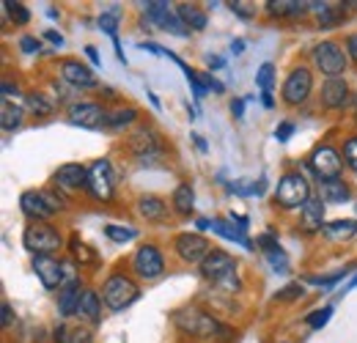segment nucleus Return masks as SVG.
<instances>
[{"instance_id": "obj_8", "label": "nucleus", "mask_w": 357, "mask_h": 343, "mask_svg": "<svg viewBox=\"0 0 357 343\" xmlns=\"http://www.w3.org/2000/svg\"><path fill=\"white\" fill-rule=\"evenodd\" d=\"M113 187H116V181H113L110 162L107 160H96L89 168V187L86 190L96 201H110L113 198Z\"/></svg>"}, {"instance_id": "obj_5", "label": "nucleus", "mask_w": 357, "mask_h": 343, "mask_svg": "<svg viewBox=\"0 0 357 343\" xmlns=\"http://www.w3.org/2000/svg\"><path fill=\"white\" fill-rule=\"evenodd\" d=\"M137 286H135L130 277H124V275H113V277H107L105 280V286H102V300L105 305L110 307V310H124V307H130L135 300H137Z\"/></svg>"}, {"instance_id": "obj_6", "label": "nucleus", "mask_w": 357, "mask_h": 343, "mask_svg": "<svg viewBox=\"0 0 357 343\" xmlns=\"http://www.w3.org/2000/svg\"><path fill=\"white\" fill-rule=\"evenodd\" d=\"M313 61L327 77H341L347 72V52L335 42H321L313 47Z\"/></svg>"}, {"instance_id": "obj_47", "label": "nucleus", "mask_w": 357, "mask_h": 343, "mask_svg": "<svg viewBox=\"0 0 357 343\" xmlns=\"http://www.w3.org/2000/svg\"><path fill=\"white\" fill-rule=\"evenodd\" d=\"M347 49H349V58L357 61V33H352V36L347 39Z\"/></svg>"}, {"instance_id": "obj_36", "label": "nucleus", "mask_w": 357, "mask_h": 343, "mask_svg": "<svg viewBox=\"0 0 357 343\" xmlns=\"http://www.w3.org/2000/svg\"><path fill=\"white\" fill-rule=\"evenodd\" d=\"M264 256H267V261L272 264L275 272H286V269H289V258H286V253H283L280 247H272V250H267Z\"/></svg>"}, {"instance_id": "obj_53", "label": "nucleus", "mask_w": 357, "mask_h": 343, "mask_svg": "<svg viewBox=\"0 0 357 343\" xmlns=\"http://www.w3.org/2000/svg\"><path fill=\"white\" fill-rule=\"evenodd\" d=\"M86 55H89L91 61H93V63L99 66V55H96V49H93V47H86Z\"/></svg>"}, {"instance_id": "obj_26", "label": "nucleus", "mask_w": 357, "mask_h": 343, "mask_svg": "<svg viewBox=\"0 0 357 343\" xmlns=\"http://www.w3.org/2000/svg\"><path fill=\"white\" fill-rule=\"evenodd\" d=\"M137 212L146 217V220H162L165 217V204L157 195H143L137 201Z\"/></svg>"}, {"instance_id": "obj_45", "label": "nucleus", "mask_w": 357, "mask_h": 343, "mask_svg": "<svg viewBox=\"0 0 357 343\" xmlns=\"http://www.w3.org/2000/svg\"><path fill=\"white\" fill-rule=\"evenodd\" d=\"M20 47H22L25 52H39L42 44H39V39H33V36H22V39H20Z\"/></svg>"}, {"instance_id": "obj_28", "label": "nucleus", "mask_w": 357, "mask_h": 343, "mask_svg": "<svg viewBox=\"0 0 357 343\" xmlns=\"http://www.w3.org/2000/svg\"><path fill=\"white\" fill-rule=\"evenodd\" d=\"M192 201H195V192H192L190 184H178L176 190H174L171 204H174V209H176L178 215H190L192 212Z\"/></svg>"}, {"instance_id": "obj_37", "label": "nucleus", "mask_w": 357, "mask_h": 343, "mask_svg": "<svg viewBox=\"0 0 357 343\" xmlns=\"http://www.w3.org/2000/svg\"><path fill=\"white\" fill-rule=\"evenodd\" d=\"M272 80H275V66H272V63H264V66L259 69V75H256V83H259V88H261L264 93H269V91H272Z\"/></svg>"}, {"instance_id": "obj_20", "label": "nucleus", "mask_w": 357, "mask_h": 343, "mask_svg": "<svg viewBox=\"0 0 357 343\" xmlns=\"http://www.w3.org/2000/svg\"><path fill=\"white\" fill-rule=\"evenodd\" d=\"M319 198L324 204H347L349 201V187L341 178H330V181H319Z\"/></svg>"}, {"instance_id": "obj_7", "label": "nucleus", "mask_w": 357, "mask_h": 343, "mask_svg": "<svg viewBox=\"0 0 357 343\" xmlns=\"http://www.w3.org/2000/svg\"><path fill=\"white\" fill-rule=\"evenodd\" d=\"M20 206L33 222H45L61 209V201H55V195H50V192H25L20 198Z\"/></svg>"}, {"instance_id": "obj_21", "label": "nucleus", "mask_w": 357, "mask_h": 343, "mask_svg": "<svg viewBox=\"0 0 357 343\" xmlns=\"http://www.w3.org/2000/svg\"><path fill=\"white\" fill-rule=\"evenodd\" d=\"M83 289H80V283L77 280H72L63 291H61V300H58V307H61V313L63 316H75L77 310H80V302H83Z\"/></svg>"}, {"instance_id": "obj_23", "label": "nucleus", "mask_w": 357, "mask_h": 343, "mask_svg": "<svg viewBox=\"0 0 357 343\" xmlns=\"http://www.w3.org/2000/svg\"><path fill=\"white\" fill-rule=\"evenodd\" d=\"M303 228H305V231H319V228H324V204H321V198H311V201L303 206Z\"/></svg>"}, {"instance_id": "obj_10", "label": "nucleus", "mask_w": 357, "mask_h": 343, "mask_svg": "<svg viewBox=\"0 0 357 343\" xmlns=\"http://www.w3.org/2000/svg\"><path fill=\"white\" fill-rule=\"evenodd\" d=\"M341 154L330 146H319L311 154V171L321 178V181H330V178H341Z\"/></svg>"}, {"instance_id": "obj_3", "label": "nucleus", "mask_w": 357, "mask_h": 343, "mask_svg": "<svg viewBox=\"0 0 357 343\" xmlns=\"http://www.w3.org/2000/svg\"><path fill=\"white\" fill-rule=\"evenodd\" d=\"M22 245H25L33 256H52V253L63 245V239H61V234H58L52 225H47V222H33V225L25 228Z\"/></svg>"}, {"instance_id": "obj_52", "label": "nucleus", "mask_w": 357, "mask_h": 343, "mask_svg": "<svg viewBox=\"0 0 357 343\" xmlns=\"http://www.w3.org/2000/svg\"><path fill=\"white\" fill-rule=\"evenodd\" d=\"M231 49H234L236 55H239V52H245V42H242V39H236V42L231 44Z\"/></svg>"}, {"instance_id": "obj_24", "label": "nucleus", "mask_w": 357, "mask_h": 343, "mask_svg": "<svg viewBox=\"0 0 357 343\" xmlns=\"http://www.w3.org/2000/svg\"><path fill=\"white\" fill-rule=\"evenodd\" d=\"M311 6L308 3H300V0H269L267 11L272 17H297V14H305Z\"/></svg>"}, {"instance_id": "obj_9", "label": "nucleus", "mask_w": 357, "mask_h": 343, "mask_svg": "<svg viewBox=\"0 0 357 343\" xmlns=\"http://www.w3.org/2000/svg\"><path fill=\"white\" fill-rule=\"evenodd\" d=\"M130 151L140 162H154V160H162L165 146H162V140L151 129H137L130 137Z\"/></svg>"}, {"instance_id": "obj_25", "label": "nucleus", "mask_w": 357, "mask_h": 343, "mask_svg": "<svg viewBox=\"0 0 357 343\" xmlns=\"http://www.w3.org/2000/svg\"><path fill=\"white\" fill-rule=\"evenodd\" d=\"M321 231L330 239H352L357 234V220H335V222H327Z\"/></svg>"}, {"instance_id": "obj_54", "label": "nucleus", "mask_w": 357, "mask_h": 343, "mask_svg": "<svg viewBox=\"0 0 357 343\" xmlns=\"http://www.w3.org/2000/svg\"><path fill=\"white\" fill-rule=\"evenodd\" d=\"M206 86H209V88H215V91H223V86H220L218 80H212V77H206Z\"/></svg>"}, {"instance_id": "obj_40", "label": "nucleus", "mask_w": 357, "mask_h": 343, "mask_svg": "<svg viewBox=\"0 0 357 343\" xmlns=\"http://www.w3.org/2000/svg\"><path fill=\"white\" fill-rule=\"evenodd\" d=\"M344 162L357 171V137H349L347 143H344Z\"/></svg>"}, {"instance_id": "obj_14", "label": "nucleus", "mask_w": 357, "mask_h": 343, "mask_svg": "<svg viewBox=\"0 0 357 343\" xmlns=\"http://www.w3.org/2000/svg\"><path fill=\"white\" fill-rule=\"evenodd\" d=\"M132 266H135V272H137L140 277H146V280H154V277H160V275H162V269H165V261H162V253H160L157 247L146 245V247H140V250L135 253Z\"/></svg>"}, {"instance_id": "obj_34", "label": "nucleus", "mask_w": 357, "mask_h": 343, "mask_svg": "<svg viewBox=\"0 0 357 343\" xmlns=\"http://www.w3.org/2000/svg\"><path fill=\"white\" fill-rule=\"evenodd\" d=\"M344 6V3H341ZM341 6H327L321 14H319V28H335L341 20H344V8Z\"/></svg>"}, {"instance_id": "obj_50", "label": "nucleus", "mask_w": 357, "mask_h": 343, "mask_svg": "<svg viewBox=\"0 0 357 343\" xmlns=\"http://www.w3.org/2000/svg\"><path fill=\"white\" fill-rule=\"evenodd\" d=\"M3 96H17V86H11V83H3Z\"/></svg>"}, {"instance_id": "obj_35", "label": "nucleus", "mask_w": 357, "mask_h": 343, "mask_svg": "<svg viewBox=\"0 0 357 343\" xmlns=\"http://www.w3.org/2000/svg\"><path fill=\"white\" fill-rule=\"evenodd\" d=\"M28 107H31L36 116H50V113H52V102L47 99L45 93H28Z\"/></svg>"}, {"instance_id": "obj_16", "label": "nucleus", "mask_w": 357, "mask_h": 343, "mask_svg": "<svg viewBox=\"0 0 357 343\" xmlns=\"http://www.w3.org/2000/svg\"><path fill=\"white\" fill-rule=\"evenodd\" d=\"M33 272L45 283V289H58L63 280V266L52 256H33Z\"/></svg>"}, {"instance_id": "obj_13", "label": "nucleus", "mask_w": 357, "mask_h": 343, "mask_svg": "<svg viewBox=\"0 0 357 343\" xmlns=\"http://www.w3.org/2000/svg\"><path fill=\"white\" fill-rule=\"evenodd\" d=\"M143 6H146L149 20H151V22H157L162 31L176 33V36H187V28L181 25L178 14H174V11L168 8V3H162V0H151V3H143Z\"/></svg>"}, {"instance_id": "obj_27", "label": "nucleus", "mask_w": 357, "mask_h": 343, "mask_svg": "<svg viewBox=\"0 0 357 343\" xmlns=\"http://www.w3.org/2000/svg\"><path fill=\"white\" fill-rule=\"evenodd\" d=\"M99 313H102V302H99V297H96V291H86V294H83V302H80L77 316L86 319V321H91V324H96V321H99Z\"/></svg>"}, {"instance_id": "obj_49", "label": "nucleus", "mask_w": 357, "mask_h": 343, "mask_svg": "<svg viewBox=\"0 0 357 343\" xmlns=\"http://www.w3.org/2000/svg\"><path fill=\"white\" fill-rule=\"evenodd\" d=\"M45 39H47V42H52L55 47H61V44H63V36H61V33H55V31H47Z\"/></svg>"}, {"instance_id": "obj_29", "label": "nucleus", "mask_w": 357, "mask_h": 343, "mask_svg": "<svg viewBox=\"0 0 357 343\" xmlns=\"http://www.w3.org/2000/svg\"><path fill=\"white\" fill-rule=\"evenodd\" d=\"M209 228H212L215 234L225 236V239H231V242H239L242 247H250V242L245 239V234H242L239 228H234L231 222H225V220H209Z\"/></svg>"}, {"instance_id": "obj_12", "label": "nucleus", "mask_w": 357, "mask_h": 343, "mask_svg": "<svg viewBox=\"0 0 357 343\" xmlns=\"http://www.w3.org/2000/svg\"><path fill=\"white\" fill-rule=\"evenodd\" d=\"M176 253L181 261L187 264H195V261H204V258L212 253V245L201 236V234H178L176 242H174Z\"/></svg>"}, {"instance_id": "obj_2", "label": "nucleus", "mask_w": 357, "mask_h": 343, "mask_svg": "<svg viewBox=\"0 0 357 343\" xmlns=\"http://www.w3.org/2000/svg\"><path fill=\"white\" fill-rule=\"evenodd\" d=\"M275 201H278V206H283V209H303V206L311 201V190H308L305 176H300V173H286V176L278 181Z\"/></svg>"}, {"instance_id": "obj_1", "label": "nucleus", "mask_w": 357, "mask_h": 343, "mask_svg": "<svg viewBox=\"0 0 357 343\" xmlns=\"http://www.w3.org/2000/svg\"><path fill=\"white\" fill-rule=\"evenodd\" d=\"M201 275L206 280L218 283L225 291H236V286H239V280H236V264L223 250H212L209 256L201 261Z\"/></svg>"}, {"instance_id": "obj_4", "label": "nucleus", "mask_w": 357, "mask_h": 343, "mask_svg": "<svg viewBox=\"0 0 357 343\" xmlns=\"http://www.w3.org/2000/svg\"><path fill=\"white\" fill-rule=\"evenodd\" d=\"M174 321H176L181 333L195 335V338H218L220 330H223V324L218 319H212L209 313H204V310H181L174 316Z\"/></svg>"}, {"instance_id": "obj_17", "label": "nucleus", "mask_w": 357, "mask_h": 343, "mask_svg": "<svg viewBox=\"0 0 357 343\" xmlns=\"http://www.w3.org/2000/svg\"><path fill=\"white\" fill-rule=\"evenodd\" d=\"M55 184L63 187V190H80V187H89V171L77 162H66L55 171Z\"/></svg>"}, {"instance_id": "obj_33", "label": "nucleus", "mask_w": 357, "mask_h": 343, "mask_svg": "<svg viewBox=\"0 0 357 343\" xmlns=\"http://www.w3.org/2000/svg\"><path fill=\"white\" fill-rule=\"evenodd\" d=\"M135 116H137V110H135V107H121V110H116V113H110V116H107V124H105V127L121 129V127H127V124H132Z\"/></svg>"}, {"instance_id": "obj_38", "label": "nucleus", "mask_w": 357, "mask_h": 343, "mask_svg": "<svg viewBox=\"0 0 357 343\" xmlns=\"http://www.w3.org/2000/svg\"><path fill=\"white\" fill-rule=\"evenodd\" d=\"M105 234H107L110 239H116V242H130V239H135L132 228H121V225H107Z\"/></svg>"}, {"instance_id": "obj_32", "label": "nucleus", "mask_w": 357, "mask_h": 343, "mask_svg": "<svg viewBox=\"0 0 357 343\" xmlns=\"http://www.w3.org/2000/svg\"><path fill=\"white\" fill-rule=\"evenodd\" d=\"M55 341L58 343H91L89 330H69V327H58L55 330Z\"/></svg>"}, {"instance_id": "obj_51", "label": "nucleus", "mask_w": 357, "mask_h": 343, "mask_svg": "<svg viewBox=\"0 0 357 343\" xmlns=\"http://www.w3.org/2000/svg\"><path fill=\"white\" fill-rule=\"evenodd\" d=\"M242 107H245V102H234V105H231V110L236 113V119H242Z\"/></svg>"}, {"instance_id": "obj_43", "label": "nucleus", "mask_w": 357, "mask_h": 343, "mask_svg": "<svg viewBox=\"0 0 357 343\" xmlns=\"http://www.w3.org/2000/svg\"><path fill=\"white\" fill-rule=\"evenodd\" d=\"M72 253L80 258V261H93V253L86 250V245H83L80 239H72Z\"/></svg>"}, {"instance_id": "obj_46", "label": "nucleus", "mask_w": 357, "mask_h": 343, "mask_svg": "<svg viewBox=\"0 0 357 343\" xmlns=\"http://www.w3.org/2000/svg\"><path fill=\"white\" fill-rule=\"evenodd\" d=\"M245 6H248V3H231V8H234L239 17H245V20H248V17H253V11H250V8H245Z\"/></svg>"}, {"instance_id": "obj_42", "label": "nucleus", "mask_w": 357, "mask_h": 343, "mask_svg": "<svg viewBox=\"0 0 357 343\" xmlns=\"http://www.w3.org/2000/svg\"><path fill=\"white\" fill-rule=\"evenodd\" d=\"M297 297H303V286H300V283H291V286H286L283 291H278V297H275V300L289 302V300H297Z\"/></svg>"}, {"instance_id": "obj_19", "label": "nucleus", "mask_w": 357, "mask_h": 343, "mask_svg": "<svg viewBox=\"0 0 357 343\" xmlns=\"http://www.w3.org/2000/svg\"><path fill=\"white\" fill-rule=\"evenodd\" d=\"M349 99V86L344 77H327V83L321 86V102L324 107H344Z\"/></svg>"}, {"instance_id": "obj_31", "label": "nucleus", "mask_w": 357, "mask_h": 343, "mask_svg": "<svg viewBox=\"0 0 357 343\" xmlns=\"http://www.w3.org/2000/svg\"><path fill=\"white\" fill-rule=\"evenodd\" d=\"M0 6H3V11L8 14V20H11V22H17V25H28V20H31V11H28L22 3H14V0H3Z\"/></svg>"}, {"instance_id": "obj_30", "label": "nucleus", "mask_w": 357, "mask_h": 343, "mask_svg": "<svg viewBox=\"0 0 357 343\" xmlns=\"http://www.w3.org/2000/svg\"><path fill=\"white\" fill-rule=\"evenodd\" d=\"M0 124H3V132H14V129L22 127V107H17V105H3V110H0Z\"/></svg>"}, {"instance_id": "obj_48", "label": "nucleus", "mask_w": 357, "mask_h": 343, "mask_svg": "<svg viewBox=\"0 0 357 343\" xmlns=\"http://www.w3.org/2000/svg\"><path fill=\"white\" fill-rule=\"evenodd\" d=\"M291 132H294V127H291V124H280L275 135H278V140H289V135H291Z\"/></svg>"}, {"instance_id": "obj_39", "label": "nucleus", "mask_w": 357, "mask_h": 343, "mask_svg": "<svg viewBox=\"0 0 357 343\" xmlns=\"http://www.w3.org/2000/svg\"><path fill=\"white\" fill-rule=\"evenodd\" d=\"M116 17H119V8H110L107 14L99 17V28H102L105 33H110L113 39H116Z\"/></svg>"}, {"instance_id": "obj_41", "label": "nucleus", "mask_w": 357, "mask_h": 343, "mask_svg": "<svg viewBox=\"0 0 357 343\" xmlns=\"http://www.w3.org/2000/svg\"><path fill=\"white\" fill-rule=\"evenodd\" d=\"M330 313H333L330 307H321V310H313L311 316H308V324H311V327H316V330H319V327H324V324L330 321Z\"/></svg>"}, {"instance_id": "obj_22", "label": "nucleus", "mask_w": 357, "mask_h": 343, "mask_svg": "<svg viewBox=\"0 0 357 343\" xmlns=\"http://www.w3.org/2000/svg\"><path fill=\"white\" fill-rule=\"evenodd\" d=\"M176 14L181 20L184 28H192V31H204L206 28V14L198 8V6H190V3H178Z\"/></svg>"}, {"instance_id": "obj_15", "label": "nucleus", "mask_w": 357, "mask_h": 343, "mask_svg": "<svg viewBox=\"0 0 357 343\" xmlns=\"http://www.w3.org/2000/svg\"><path fill=\"white\" fill-rule=\"evenodd\" d=\"M69 119H72V124H80V127L86 129H96L107 124V113L99 105H93V102H77V105H72L69 107Z\"/></svg>"}, {"instance_id": "obj_11", "label": "nucleus", "mask_w": 357, "mask_h": 343, "mask_svg": "<svg viewBox=\"0 0 357 343\" xmlns=\"http://www.w3.org/2000/svg\"><path fill=\"white\" fill-rule=\"evenodd\" d=\"M311 88H313L311 72L305 66H297V69H291V75L283 83V99L289 105H303L311 96Z\"/></svg>"}, {"instance_id": "obj_18", "label": "nucleus", "mask_w": 357, "mask_h": 343, "mask_svg": "<svg viewBox=\"0 0 357 343\" xmlns=\"http://www.w3.org/2000/svg\"><path fill=\"white\" fill-rule=\"evenodd\" d=\"M61 77L66 83H72L75 88H93L96 86V77L89 66H83L80 61H63L61 63Z\"/></svg>"}, {"instance_id": "obj_44", "label": "nucleus", "mask_w": 357, "mask_h": 343, "mask_svg": "<svg viewBox=\"0 0 357 343\" xmlns=\"http://www.w3.org/2000/svg\"><path fill=\"white\" fill-rule=\"evenodd\" d=\"M11 321H14V310H11V305H8V302H3V305H0V324L8 330V327H11Z\"/></svg>"}]
</instances>
